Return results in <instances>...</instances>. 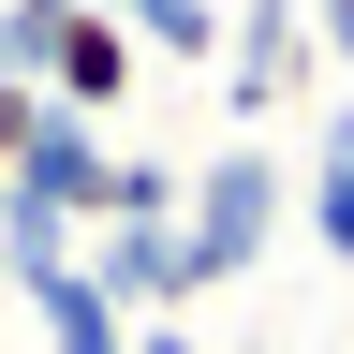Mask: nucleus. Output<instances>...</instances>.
I'll return each mask as SVG.
<instances>
[{"instance_id": "nucleus-1", "label": "nucleus", "mask_w": 354, "mask_h": 354, "mask_svg": "<svg viewBox=\"0 0 354 354\" xmlns=\"http://www.w3.org/2000/svg\"><path fill=\"white\" fill-rule=\"evenodd\" d=\"M281 221H295V177H281V148H266V133H236L207 177H177V266H192V295L251 281V266L281 251Z\"/></svg>"}, {"instance_id": "nucleus-2", "label": "nucleus", "mask_w": 354, "mask_h": 354, "mask_svg": "<svg viewBox=\"0 0 354 354\" xmlns=\"http://www.w3.org/2000/svg\"><path fill=\"white\" fill-rule=\"evenodd\" d=\"M207 74H221V118H236V133H266L310 74H325V59H310V0H236Z\"/></svg>"}, {"instance_id": "nucleus-3", "label": "nucleus", "mask_w": 354, "mask_h": 354, "mask_svg": "<svg viewBox=\"0 0 354 354\" xmlns=\"http://www.w3.org/2000/svg\"><path fill=\"white\" fill-rule=\"evenodd\" d=\"M74 266L104 281L118 325H162V310H192V266H177V221H88Z\"/></svg>"}, {"instance_id": "nucleus-4", "label": "nucleus", "mask_w": 354, "mask_h": 354, "mask_svg": "<svg viewBox=\"0 0 354 354\" xmlns=\"http://www.w3.org/2000/svg\"><path fill=\"white\" fill-rule=\"evenodd\" d=\"M133 88H148V59H133V30H118V15H88V0H74V15H59V44H44V104L104 133V118L133 104Z\"/></svg>"}, {"instance_id": "nucleus-5", "label": "nucleus", "mask_w": 354, "mask_h": 354, "mask_svg": "<svg viewBox=\"0 0 354 354\" xmlns=\"http://www.w3.org/2000/svg\"><path fill=\"white\" fill-rule=\"evenodd\" d=\"M0 192H30V207H59V221H74V236H88V221H104V133H88V118H59V104H44V133H30V148H15V162H0Z\"/></svg>"}, {"instance_id": "nucleus-6", "label": "nucleus", "mask_w": 354, "mask_h": 354, "mask_svg": "<svg viewBox=\"0 0 354 354\" xmlns=\"http://www.w3.org/2000/svg\"><path fill=\"white\" fill-rule=\"evenodd\" d=\"M15 310L44 325V354H118V339H133L118 310H104V281H88L74 251H59V266H30V281H15Z\"/></svg>"}, {"instance_id": "nucleus-7", "label": "nucleus", "mask_w": 354, "mask_h": 354, "mask_svg": "<svg viewBox=\"0 0 354 354\" xmlns=\"http://www.w3.org/2000/svg\"><path fill=\"white\" fill-rule=\"evenodd\" d=\"M133 59H221V0H118Z\"/></svg>"}, {"instance_id": "nucleus-8", "label": "nucleus", "mask_w": 354, "mask_h": 354, "mask_svg": "<svg viewBox=\"0 0 354 354\" xmlns=\"http://www.w3.org/2000/svg\"><path fill=\"white\" fill-rule=\"evenodd\" d=\"M104 221H177V162L162 148H104Z\"/></svg>"}, {"instance_id": "nucleus-9", "label": "nucleus", "mask_w": 354, "mask_h": 354, "mask_svg": "<svg viewBox=\"0 0 354 354\" xmlns=\"http://www.w3.org/2000/svg\"><path fill=\"white\" fill-rule=\"evenodd\" d=\"M59 15H74V0H0V74H15V88H44V44H59Z\"/></svg>"}, {"instance_id": "nucleus-10", "label": "nucleus", "mask_w": 354, "mask_h": 354, "mask_svg": "<svg viewBox=\"0 0 354 354\" xmlns=\"http://www.w3.org/2000/svg\"><path fill=\"white\" fill-rule=\"evenodd\" d=\"M310 59H325V74H354V0H310Z\"/></svg>"}, {"instance_id": "nucleus-11", "label": "nucleus", "mask_w": 354, "mask_h": 354, "mask_svg": "<svg viewBox=\"0 0 354 354\" xmlns=\"http://www.w3.org/2000/svg\"><path fill=\"white\" fill-rule=\"evenodd\" d=\"M30 133H44V88H15V74H0V162H15Z\"/></svg>"}, {"instance_id": "nucleus-12", "label": "nucleus", "mask_w": 354, "mask_h": 354, "mask_svg": "<svg viewBox=\"0 0 354 354\" xmlns=\"http://www.w3.org/2000/svg\"><path fill=\"white\" fill-rule=\"evenodd\" d=\"M118 354H207V339H192V310H162V325H133Z\"/></svg>"}, {"instance_id": "nucleus-13", "label": "nucleus", "mask_w": 354, "mask_h": 354, "mask_svg": "<svg viewBox=\"0 0 354 354\" xmlns=\"http://www.w3.org/2000/svg\"><path fill=\"white\" fill-rule=\"evenodd\" d=\"M236 354H281V339H236Z\"/></svg>"}, {"instance_id": "nucleus-14", "label": "nucleus", "mask_w": 354, "mask_h": 354, "mask_svg": "<svg viewBox=\"0 0 354 354\" xmlns=\"http://www.w3.org/2000/svg\"><path fill=\"white\" fill-rule=\"evenodd\" d=\"M88 15H118V0H88Z\"/></svg>"}]
</instances>
